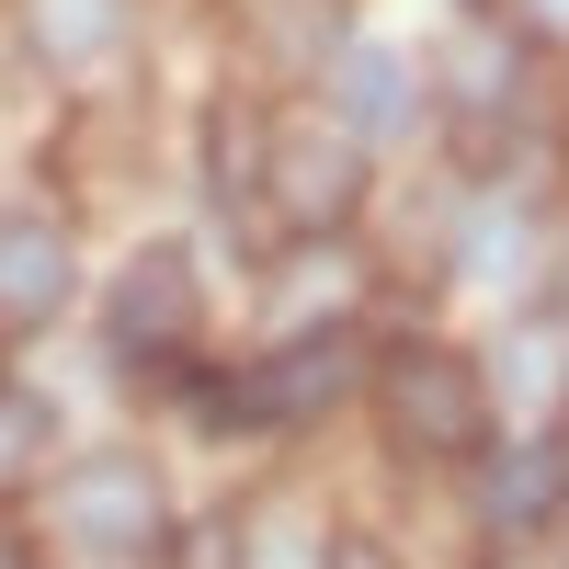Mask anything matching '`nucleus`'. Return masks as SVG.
Wrapping results in <instances>:
<instances>
[{
	"mask_svg": "<svg viewBox=\"0 0 569 569\" xmlns=\"http://www.w3.org/2000/svg\"><path fill=\"white\" fill-rule=\"evenodd\" d=\"M69 284H80V240H69L46 206H12V217H0V330L58 319Z\"/></svg>",
	"mask_w": 569,
	"mask_h": 569,
	"instance_id": "nucleus-4",
	"label": "nucleus"
},
{
	"mask_svg": "<svg viewBox=\"0 0 569 569\" xmlns=\"http://www.w3.org/2000/svg\"><path fill=\"white\" fill-rule=\"evenodd\" d=\"M342 569H388V558H376V547H342Z\"/></svg>",
	"mask_w": 569,
	"mask_h": 569,
	"instance_id": "nucleus-11",
	"label": "nucleus"
},
{
	"mask_svg": "<svg viewBox=\"0 0 569 569\" xmlns=\"http://www.w3.org/2000/svg\"><path fill=\"white\" fill-rule=\"evenodd\" d=\"M273 217L284 228H342L353 217V182H365V149L342 137V114H297V126H273Z\"/></svg>",
	"mask_w": 569,
	"mask_h": 569,
	"instance_id": "nucleus-2",
	"label": "nucleus"
},
{
	"mask_svg": "<svg viewBox=\"0 0 569 569\" xmlns=\"http://www.w3.org/2000/svg\"><path fill=\"white\" fill-rule=\"evenodd\" d=\"M46 46H58V58H91V46H103V12H91V0H46Z\"/></svg>",
	"mask_w": 569,
	"mask_h": 569,
	"instance_id": "nucleus-8",
	"label": "nucleus"
},
{
	"mask_svg": "<svg viewBox=\"0 0 569 569\" xmlns=\"http://www.w3.org/2000/svg\"><path fill=\"white\" fill-rule=\"evenodd\" d=\"M0 569H34V558H23V547H12V536H0Z\"/></svg>",
	"mask_w": 569,
	"mask_h": 569,
	"instance_id": "nucleus-12",
	"label": "nucleus"
},
{
	"mask_svg": "<svg viewBox=\"0 0 569 569\" xmlns=\"http://www.w3.org/2000/svg\"><path fill=\"white\" fill-rule=\"evenodd\" d=\"M182 319H194V262H182V251H149L114 284V353H171Z\"/></svg>",
	"mask_w": 569,
	"mask_h": 569,
	"instance_id": "nucleus-6",
	"label": "nucleus"
},
{
	"mask_svg": "<svg viewBox=\"0 0 569 569\" xmlns=\"http://www.w3.org/2000/svg\"><path fill=\"white\" fill-rule=\"evenodd\" d=\"M58 512H69V536L91 547V558H149L160 536H171V512H160V479L137 456H91L80 479L58 490Z\"/></svg>",
	"mask_w": 569,
	"mask_h": 569,
	"instance_id": "nucleus-3",
	"label": "nucleus"
},
{
	"mask_svg": "<svg viewBox=\"0 0 569 569\" xmlns=\"http://www.w3.org/2000/svg\"><path fill=\"white\" fill-rule=\"evenodd\" d=\"M376 399H388V433H399L410 456H479V445H490V388H479V365L445 353V342L388 353Z\"/></svg>",
	"mask_w": 569,
	"mask_h": 569,
	"instance_id": "nucleus-1",
	"label": "nucleus"
},
{
	"mask_svg": "<svg viewBox=\"0 0 569 569\" xmlns=\"http://www.w3.org/2000/svg\"><path fill=\"white\" fill-rule=\"evenodd\" d=\"M365 376V353L342 342V330H319V342H297V353H273V365H251L240 376V399H251V421H308V410H330Z\"/></svg>",
	"mask_w": 569,
	"mask_h": 569,
	"instance_id": "nucleus-5",
	"label": "nucleus"
},
{
	"mask_svg": "<svg viewBox=\"0 0 569 569\" xmlns=\"http://www.w3.org/2000/svg\"><path fill=\"white\" fill-rule=\"evenodd\" d=\"M547 501H558V456H501V467H490V490H479L490 536H525V525H547Z\"/></svg>",
	"mask_w": 569,
	"mask_h": 569,
	"instance_id": "nucleus-7",
	"label": "nucleus"
},
{
	"mask_svg": "<svg viewBox=\"0 0 569 569\" xmlns=\"http://www.w3.org/2000/svg\"><path fill=\"white\" fill-rule=\"evenodd\" d=\"M525 23L536 34H569V0H525Z\"/></svg>",
	"mask_w": 569,
	"mask_h": 569,
	"instance_id": "nucleus-10",
	"label": "nucleus"
},
{
	"mask_svg": "<svg viewBox=\"0 0 569 569\" xmlns=\"http://www.w3.org/2000/svg\"><path fill=\"white\" fill-rule=\"evenodd\" d=\"M547 456H558V479H569V433H558V445H547Z\"/></svg>",
	"mask_w": 569,
	"mask_h": 569,
	"instance_id": "nucleus-13",
	"label": "nucleus"
},
{
	"mask_svg": "<svg viewBox=\"0 0 569 569\" xmlns=\"http://www.w3.org/2000/svg\"><path fill=\"white\" fill-rule=\"evenodd\" d=\"M353 114H399V69L388 58H353Z\"/></svg>",
	"mask_w": 569,
	"mask_h": 569,
	"instance_id": "nucleus-9",
	"label": "nucleus"
}]
</instances>
